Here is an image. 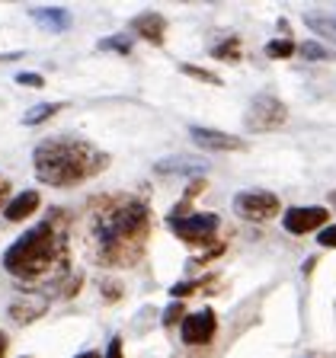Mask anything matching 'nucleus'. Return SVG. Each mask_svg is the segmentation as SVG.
Masks as SVG:
<instances>
[{
    "instance_id": "obj_1",
    "label": "nucleus",
    "mask_w": 336,
    "mask_h": 358,
    "mask_svg": "<svg viewBox=\"0 0 336 358\" xmlns=\"http://www.w3.org/2000/svg\"><path fill=\"white\" fill-rule=\"evenodd\" d=\"M150 231V211L138 199H119L112 208L99 211L93 224L97 259L103 266H132L144 253Z\"/></svg>"
},
{
    "instance_id": "obj_2",
    "label": "nucleus",
    "mask_w": 336,
    "mask_h": 358,
    "mask_svg": "<svg viewBox=\"0 0 336 358\" xmlns=\"http://www.w3.org/2000/svg\"><path fill=\"white\" fill-rule=\"evenodd\" d=\"M32 157H36V176L58 189L97 176L109 164V157L103 150H97L90 141H83V138H71V134L45 138Z\"/></svg>"
},
{
    "instance_id": "obj_3",
    "label": "nucleus",
    "mask_w": 336,
    "mask_h": 358,
    "mask_svg": "<svg viewBox=\"0 0 336 358\" xmlns=\"http://www.w3.org/2000/svg\"><path fill=\"white\" fill-rule=\"evenodd\" d=\"M67 259L64 250V234L58 231V224L48 217L45 224L32 227L29 234H22L7 253H4V268L13 278L22 282H38V278L52 275L55 268H61Z\"/></svg>"
},
{
    "instance_id": "obj_4",
    "label": "nucleus",
    "mask_w": 336,
    "mask_h": 358,
    "mask_svg": "<svg viewBox=\"0 0 336 358\" xmlns=\"http://www.w3.org/2000/svg\"><path fill=\"white\" fill-rule=\"evenodd\" d=\"M285 119H288V109H285L282 99L262 93V96H256L250 103V109L244 115V125L246 131H276V128L285 125Z\"/></svg>"
},
{
    "instance_id": "obj_5",
    "label": "nucleus",
    "mask_w": 336,
    "mask_h": 358,
    "mask_svg": "<svg viewBox=\"0 0 336 358\" xmlns=\"http://www.w3.org/2000/svg\"><path fill=\"white\" fill-rule=\"evenodd\" d=\"M279 199L266 189H246L234 199V211H237L244 221H269V217L279 215Z\"/></svg>"
},
{
    "instance_id": "obj_6",
    "label": "nucleus",
    "mask_w": 336,
    "mask_h": 358,
    "mask_svg": "<svg viewBox=\"0 0 336 358\" xmlns=\"http://www.w3.org/2000/svg\"><path fill=\"white\" fill-rule=\"evenodd\" d=\"M170 227L186 243H209L218 231V215H186L179 221H170Z\"/></svg>"
},
{
    "instance_id": "obj_7",
    "label": "nucleus",
    "mask_w": 336,
    "mask_h": 358,
    "mask_svg": "<svg viewBox=\"0 0 336 358\" xmlns=\"http://www.w3.org/2000/svg\"><path fill=\"white\" fill-rule=\"evenodd\" d=\"M327 217H330V211L321 208V205H307V208H304V205H298V208H288V211H285L282 224H285V231H288V234H295V237H304V234L323 227V224H327Z\"/></svg>"
},
{
    "instance_id": "obj_8",
    "label": "nucleus",
    "mask_w": 336,
    "mask_h": 358,
    "mask_svg": "<svg viewBox=\"0 0 336 358\" xmlns=\"http://www.w3.org/2000/svg\"><path fill=\"white\" fill-rule=\"evenodd\" d=\"M218 329V317L215 310H195L189 313V317H183V343L186 345H205L211 343V336H215Z\"/></svg>"
},
{
    "instance_id": "obj_9",
    "label": "nucleus",
    "mask_w": 336,
    "mask_h": 358,
    "mask_svg": "<svg viewBox=\"0 0 336 358\" xmlns=\"http://www.w3.org/2000/svg\"><path fill=\"white\" fill-rule=\"evenodd\" d=\"M192 141L205 150H244L246 148L244 138H234V134H224V131H211V128H192Z\"/></svg>"
},
{
    "instance_id": "obj_10",
    "label": "nucleus",
    "mask_w": 336,
    "mask_h": 358,
    "mask_svg": "<svg viewBox=\"0 0 336 358\" xmlns=\"http://www.w3.org/2000/svg\"><path fill=\"white\" fill-rule=\"evenodd\" d=\"M132 29L138 32L141 38H148V42L154 45H164V36H167V20L160 13H154V10H144V13H138L132 20Z\"/></svg>"
},
{
    "instance_id": "obj_11",
    "label": "nucleus",
    "mask_w": 336,
    "mask_h": 358,
    "mask_svg": "<svg viewBox=\"0 0 336 358\" xmlns=\"http://www.w3.org/2000/svg\"><path fill=\"white\" fill-rule=\"evenodd\" d=\"M160 176L167 173H209V160H186V157H167L160 164H154Z\"/></svg>"
},
{
    "instance_id": "obj_12",
    "label": "nucleus",
    "mask_w": 336,
    "mask_h": 358,
    "mask_svg": "<svg viewBox=\"0 0 336 358\" xmlns=\"http://www.w3.org/2000/svg\"><path fill=\"white\" fill-rule=\"evenodd\" d=\"M36 208H38V192L36 189H29V192L16 195V199L10 201L7 208H4V217H7V221H22V217L32 215Z\"/></svg>"
},
{
    "instance_id": "obj_13",
    "label": "nucleus",
    "mask_w": 336,
    "mask_h": 358,
    "mask_svg": "<svg viewBox=\"0 0 336 358\" xmlns=\"http://www.w3.org/2000/svg\"><path fill=\"white\" fill-rule=\"evenodd\" d=\"M32 20L48 26V29H55V32H64L67 26H71V13L61 7H38V10H32Z\"/></svg>"
},
{
    "instance_id": "obj_14",
    "label": "nucleus",
    "mask_w": 336,
    "mask_h": 358,
    "mask_svg": "<svg viewBox=\"0 0 336 358\" xmlns=\"http://www.w3.org/2000/svg\"><path fill=\"white\" fill-rule=\"evenodd\" d=\"M304 22L311 29L323 32V36H333L336 38V20H330L327 13H304Z\"/></svg>"
},
{
    "instance_id": "obj_15",
    "label": "nucleus",
    "mask_w": 336,
    "mask_h": 358,
    "mask_svg": "<svg viewBox=\"0 0 336 358\" xmlns=\"http://www.w3.org/2000/svg\"><path fill=\"white\" fill-rule=\"evenodd\" d=\"M99 52H119V55H128V52H132V38H128V36L99 38Z\"/></svg>"
},
{
    "instance_id": "obj_16",
    "label": "nucleus",
    "mask_w": 336,
    "mask_h": 358,
    "mask_svg": "<svg viewBox=\"0 0 336 358\" xmlns=\"http://www.w3.org/2000/svg\"><path fill=\"white\" fill-rule=\"evenodd\" d=\"M61 106H55V103H45V106H36V109H29L26 112V125H38V122H45V119H52L55 112H58Z\"/></svg>"
},
{
    "instance_id": "obj_17",
    "label": "nucleus",
    "mask_w": 336,
    "mask_h": 358,
    "mask_svg": "<svg viewBox=\"0 0 336 358\" xmlns=\"http://www.w3.org/2000/svg\"><path fill=\"white\" fill-rule=\"evenodd\" d=\"M240 42L237 38H227V42H221V45H215V48H211V55H215L218 61H237L240 58Z\"/></svg>"
},
{
    "instance_id": "obj_18",
    "label": "nucleus",
    "mask_w": 336,
    "mask_h": 358,
    "mask_svg": "<svg viewBox=\"0 0 336 358\" xmlns=\"http://www.w3.org/2000/svg\"><path fill=\"white\" fill-rule=\"evenodd\" d=\"M291 52H295V42L291 38H276V42H269L266 45V55L269 58H291Z\"/></svg>"
},
{
    "instance_id": "obj_19",
    "label": "nucleus",
    "mask_w": 336,
    "mask_h": 358,
    "mask_svg": "<svg viewBox=\"0 0 336 358\" xmlns=\"http://www.w3.org/2000/svg\"><path fill=\"white\" fill-rule=\"evenodd\" d=\"M301 58H307V61H327L330 52L323 48V45H317V42H304V45H301Z\"/></svg>"
},
{
    "instance_id": "obj_20",
    "label": "nucleus",
    "mask_w": 336,
    "mask_h": 358,
    "mask_svg": "<svg viewBox=\"0 0 336 358\" xmlns=\"http://www.w3.org/2000/svg\"><path fill=\"white\" fill-rule=\"evenodd\" d=\"M179 71H183V74H189V77H195V80H202V83H215V87L221 83L215 74H211V71H202V67H195V64H183Z\"/></svg>"
},
{
    "instance_id": "obj_21",
    "label": "nucleus",
    "mask_w": 336,
    "mask_h": 358,
    "mask_svg": "<svg viewBox=\"0 0 336 358\" xmlns=\"http://www.w3.org/2000/svg\"><path fill=\"white\" fill-rule=\"evenodd\" d=\"M183 317V304H173V307H167V313H164V327H176V320Z\"/></svg>"
},
{
    "instance_id": "obj_22",
    "label": "nucleus",
    "mask_w": 336,
    "mask_h": 358,
    "mask_svg": "<svg viewBox=\"0 0 336 358\" xmlns=\"http://www.w3.org/2000/svg\"><path fill=\"white\" fill-rule=\"evenodd\" d=\"M16 83H22V87H45V80H42V74H20L16 77Z\"/></svg>"
},
{
    "instance_id": "obj_23",
    "label": "nucleus",
    "mask_w": 336,
    "mask_h": 358,
    "mask_svg": "<svg viewBox=\"0 0 336 358\" xmlns=\"http://www.w3.org/2000/svg\"><path fill=\"white\" fill-rule=\"evenodd\" d=\"M317 243H321V246H333V250H336V224H333V227H327L323 234H317Z\"/></svg>"
},
{
    "instance_id": "obj_24",
    "label": "nucleus",
    "mask_w": 336,
    "mask_h": 358,
    "mask_svg": "<svg viewBox=\"0 0 336 358\" xmlns=\"http://www.w3.org/2000/svg\"><path fill=\"white\" fill-rule=\"evenodd\" d=\"M106 358H122V339H119V336H115V339L109 343V349H106Z\"/></svg>"
},
{
    "instance_id": "obj_25",
    "label": "nucleus",
    "mask_w": 336,
    "mask_h": 358,
    "mask_svg": "<svg viewBox=\"0 0 336 358\" xmlns=\"http://www.w3.org/2000/svg\"><path fill=\"white\" fill-rule=\"evenodd\" d=\"M7 195H10V182L0 179V208H7Z\"/></svg>"
},
{
    "instance_id": "obj_26",
    "label": "nucleus",
    "mask_w": 336,
    "mask_h": 358,
    "mask_svg": "<svg viewBox=\"0 0 336 358\" xmlns=\"http://www.w3.org/2000/svg\"><path fill=\"white\" fill-rule=\"evenodd\" d=\"M202 189H205V182H199V179H195L192 186H189V189H186V199H192V195H199V192H202Z\"/></svg>"
},
{
    "instance_id": "obj_27",
    "label": "nucleus",
    "mask_w": 336,
    "mask_h": 358,
    "mask_svg": "<svg viewBox=\"0 0 336 358\" xmlns=\"http://www.w3.org/2000/svg\"><path fill=\"white\" fill-rule=\"evenodd\" d=\"M7 349H10V339H7V336H4V333H0V358L7 355Z\"/></svg>"
},
{
    "instance_id": "obj_28",
    "label": "nucleus",
    "mask_w": 336,
    "mask_h": 358,
    "mask_svg": "<svg viewBox=\"0 0 336 358\" xmlns=\"http://www.w3.org/2000/svg\"><path fill=\"white\" fill-rule=\"evenodd\" d=\"M77 358H103V355H97V352H83V355H77Z\"/></svg>"
}]
</instances>
